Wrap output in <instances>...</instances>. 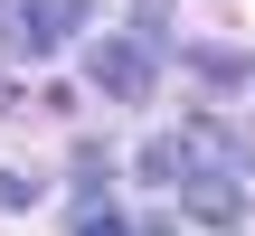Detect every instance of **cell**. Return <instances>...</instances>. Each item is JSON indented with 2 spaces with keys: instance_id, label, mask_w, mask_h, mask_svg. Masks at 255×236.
I'll return each mask as SVG.
<instances>
[{
  "instance_id": "2",
  "label": "cell",
  "mask_w": 255,
  "mask_h": 236,
  "mask_svg": "<svg viewBox=\"0 0 255 236\" xmlns=\"http://www.w3.org/2000/svg\"><path fill=\"white\" fill-rule=\"evenodd\" d=\"M180 208H189V218H199V227H237V218H246V180H237V170H189V180H180Z\"/></svg>"
},
{
  "instance_id": "5",
  "label": "cell",
  "mask_w": 255,
  "mask_h": 236,
  "mask_svg": "<svg viewBox=\"0 0 255 236\" xmlns=\"http://www.w3.org/2000/svg\"><path fill=\"white\" fill-rule=\"evenodd\" d=\"M76 236H132V227L114 218V199H104V189H76Z\"/></svg>"
},
{
  "instance_id": "8",
  "label": "cell",
  "mask_w": 255,
  "mask_h": 236,
  "mask_svg": "<svg viewBox=\"0 0 255 236\" xmlns=\"http://www.w3.org/2000/svg\"><path fill=\"white\" fill-rule=\"evenodd\" d=\"M0 208H38V180L28 170H0Z\"/></svg>"
},
{
  "instance_id": "7",
  "label": "cell",
  "mask_w": 255,
  "mask_h": 236,
  "mask_svg": "<svg viewBox=\"0 0 255 236\" xmlns=\"http://www.w3.org/2000/svg\"><path fill=\"white\" fill-rule=\"evenodd\" d=\"M132 170H142V180H180V142H151V151H142Z\"/></svg>"
},
{
  "instance_id": "1",
  "label": "cell",
  "mask_w": 255,
  "mask_h": 236,
  "mask_svg": "<svg viewBox=\"0 0 255 236\" xmlns=\"http://www.w3.org/2000/svg\"><path fill=\"white\" fill-rule=\"evenodd\" d=\"M85 76H95L114 104H151V85H161L151 38H95V47H85Z\"/></svg>"
},
{
  "instance_id": "3",
  "label": "cell",
  "mask_w": 255,
  "mask_h": 236,
  "mask_svg": "<svg viewBox=\"0 0 255 236\" xmlns=\"http://www.w3.org/2000/svg\"><path fill=\"white\" fill-rule=\"evenodd\" d=\"M189 170H237V180H246L255 170V142L218 132V123H189V132H180V180H189Z\"/></svg>"
},
{
  "instance_id": "6",
  "label": "cell",
  "mask_w": 255,
  "mask_h": 236,
  "mask_svg": "<svg viewBox=\"0 0 255 236\" xmlns=\"http://www.w3.org/2000/svg\"><path fill=\"white\" fill-rule=\"evenodd\" d=\"M199 76H208V85H246L255 57H237V47H199Z\"/></svg>"
},
{
  "instance_id": "4",
  "label": "cell",
  "mask_w": 255,
  "mask_h": 236,
  "mask_svg": "<svg viewBox=\"0 0 255 236\" xmlns=\"http://www.w3.org/2000/svg\"><path fill=\"white\" fill-rule=\"evenodd\" d=\"M76 28H85V0H19V47H28V57L66 47Z\"/></svg>"
}]
</instances>
